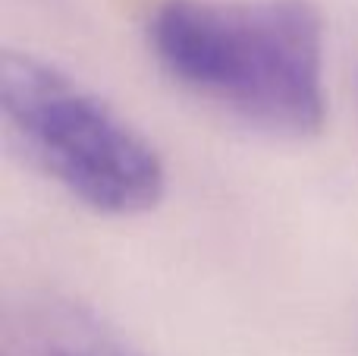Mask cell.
Listing matches in <instances>:
<instances>
[{
    "mask_svg": "<svg viewBox=\"0 0 358 356\" xmlns=\"http://www.w3.org/2000/svg\"><path fill=\"white\" fill-rule=\"evenodd\" d=\"M0 114L29 161L92 212L132 218L167 193L155 145L54 63L3 50Z\"/></svg>",
    "mask_w": 358,
    "mask_h": 356,
    "instance_id": "cell-2",
    "label": "cell"
},
{
    "mask_svg": "<svg viewBox=\"0 0 358 356\" xmlns=\"http://www.w3.org/2000/svg\"><path fill=\"white\" fill-rule=\"evenodd\" d=\"M148 48L182 88L255 130L321 132L324 16L311 0H164Z\"/></svg>",
    "mask_w": 358,
    "mask_h": 356,
    "instance_id": "cell-1",
    "label": "cell"
},
{
    "mask_svg": "<svg viewBox=\"0 0 358 356\" xmlns=\"http://www.w3.org/2000/svg\"><path fill=\"white\" fill-rule=\"evenodd\" d=\"M25 347L31 356H148L120 328L73 300H38L25 309Z\"/></svg>",
    "mask_w": 358,
    "mask_h": 356,
    "instance_id": "cell-3",
    "label": "cell"
}]
</instances>
